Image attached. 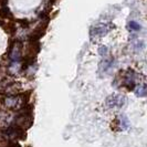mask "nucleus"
<instances>
[{
	"label": "nucleus",
	"instance_id": "obj_1",
	"mask_svg": "<svg viewBox=\"0 0 147 147\" xmlns=\"http://www.w3.org/2000/svg\"><path fill=\"white\" fill-rule=\"evenodd\" d=\"M109 100H112V102L107 101V104L111 107H115V106H122L123 105V101H124V97L122 96H111Z\"/></svg>",
	"mask_w": 147,
	"mask_h": 147
},
{
	"label": "nucleus",
	"instance_id": "obj_2",
	"mask_svg": "<svg viewBox=\"0 0 147 147\" xmlns=\"http://www.w3.org/2000/svg\"><path fill=\"white\" fill-rule=\"evenodd\" d=\"M17 104V98L16 97H8L6 100V105L9 106V107H12Z\"/></svg>",
	"mask_w": 147,
	"mask_h": 147
},
{
	"label": "nucleus",
	"instance_id": "obj_3",
	"mask_svg": "<svg viewBox=\"0 0 147 147\" xmlns=\"http://www.w3.org/2000/svg\"><path fill=\"white\" fill-rule=\"evenodd\" d=\"M129 26H131V27H132L133 29H136V30H138L140 28V26H138V24H136V23H135V22H131V23H129Z\"/></svg>",
	"mask_w": 147,
	"mask_h": 147
}]
</instances>
